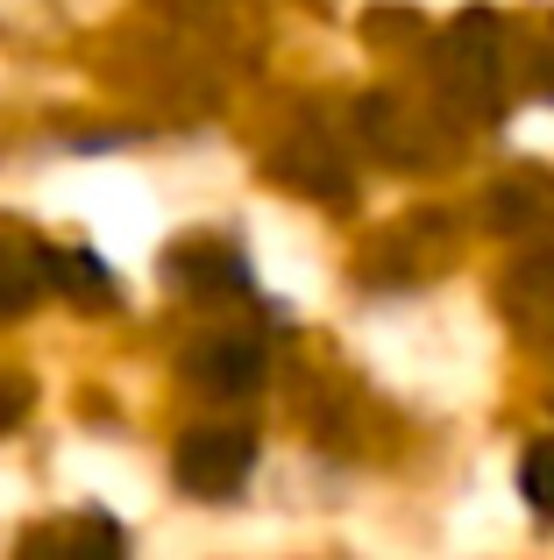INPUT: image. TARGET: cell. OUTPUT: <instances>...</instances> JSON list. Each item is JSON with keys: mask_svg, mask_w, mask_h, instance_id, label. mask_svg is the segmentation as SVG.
Here are the masks:
<instances>
[{"mask_svg": "<svg viewBox=\"0 0 554 560\" xmlns=\"http://www.w3.org/2000/svg\"><path fill=\"white\" fill-rule=\"evenodd\" d=\"M498 43H505V22L490 8H470L455 28H448V50H441V79H448V93L462 100V107H476V114H505L498 100H505V85H498Z\"/></svg>", "mask_w": 554, "mask_h": 560, "instance_id": "1", "label": "cell"}, {"mask_svg": "<svg viewBox=\"0 0 554 560\" xmlns=\"http://www.w3.org/2000/svg\"><path fill=\"white\" fill-rule=\"evenodd\" d=\"M250 468H256V440L235 433V425H193L171 454V476L193 497H235L250 482Z\"/></svg>", "mask_w": 554, "mask_h": 560, "instance_id": "2", "label": "cell"}, {"mask_svg": "<svg viewBox=\"0 0 554 560\" xmlns=\"http://www.w3.org/2000/svg\"><path fill=\"white\" fill-rule=\"evenodd\" d=\"M185 370L213 397H250L256 383H264V341H256V334H213V341L193 348Z\"/></svg>", "mask_w": 554, "mask_h": 560, "instance_id": "3", "label": "cell"}, {"mask_svg": "<svg viewBox=\"0 0 554 560\" xmlns=\"http://www.w3.org/2000/svg\"><path fill=\"white\" fill-rule=\"evenodd\" d=\"M164 270L185 299H242V291H250V262L228 242H185V248H171Z\"/></svg>", "mask_w": 554, "mask_h": 560, "instance_id": "4", "label": "cell"}, {"mask_svg": "<svg viewBox=\"0 0 554 560\" xmlns=\"http://www.w3.org/2000/svg\"><path fill=\"white\" fill-rule=\"evenodd\" d=\"M43 277H50V291H65V299L85 305V313H107V305H114L107 262L85 256V248H43Z\"/></svg>", "mask_w": 554, "mask_h": 560, "instance_id": "5", "label": "cell"}, {"mask_svg": "<svg viewBox=\"0 0 554 560\" xmlns=\"http://www.w3.org/2000/svg\"><path fill=\"white\" fill-rule=\"evenodd\" d=\"M277 178L285 185H299V191H313V199H342L348 191V171H342V156L334 150H320V142H299V150H277Z\"/></svg>", "mask_w": 554, "mask_h": 560, "instance_id": "6", "label": "cell"}, {"mask_svg": "<svg viewBox=\"0 0 554 560\" xmlns=\"http://www.w3.org/2000/svg\"><path fill=\"white\" fill-rule=\"evenodd\" d=\"M43 284H50V277H43V248L0 234V313H22Z\"/></svg>", "mask_w": 554, "mask_h": 560, "instance_id": "7", "label": "cell"}, {"mask_svg": "<svg viewBox=\"0 0 554 560\" xmlns=\"http://www.w3.org/2000/svg\"><path fill=\"white\" fill-rule=\"evenodd\" d=\"M519 497H527L541 518H554V440H533L527 462H519Z\"/></svg>", "mask_w": 554, "mask_h": 560, "instance_id": "8", "label": "cell"}, {"mask_svg": "<svg viewBox=\"0 0 554 560\" xmlns=\"http://www.w3.org/2000/svg\"><path fill=\"white\" fill-rule=\"evenodd\" d=\"M519 284H533V291H547V299H554V256L527 262V270H519Z\"/></svg>", "mask_w": 554, "mask_h": 560, "instance_id": "9", "label": "cell"}]
</instances>
